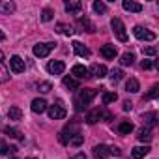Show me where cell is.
<instances>
[{
  "label": "cell",
  "instance_id": "cell-32",
  "mask_svg": "<svg viewBox=\"0 0 159 159\" xmlns=\"http://www.w3.org/2000/svg\"><path fill=\"white\" fill-rule=\"evenodd\" d=\"M124 79V71L122 69H112L111 71V81L112 83H118V81H122Z\"/></svg>",
  "mask_w": 159,
  "mask_h": 159
},
{
  "label": "cell",
  "instance_id": "cell-28",
  "mask_svg": "<svg viewBox=\"0 0 159 159\" xmlns=\"http://www.w3.org/2000/svg\"><path fill=\"white\" fill-rule=\"evenodd\" d=\"M56 30H58L60 34H64V36H71V34H73V28L67 26V25H64V23H58V25H56Z\"/></svg>",
  "mask_w": 159,
  "mask_h": 159
},
{
  "label": "cell",
  "instance_id": "cell-17",
  "mask_svg": "<svg viewBox=\"0 0 159 159\" xmlns=\"http://www.w3.org/2000/svg\"><path fill=\"white\" fill-rule=\"evenodd\" d=\"M71 73L75 75V79H84V77H88V69H86L84 66H81V64H77V66H73Z\"/></svg>",
  "mask_w": 159,
  "mask_h": 159
},
{
  "label": "cell",
  "instance_id": "cell-18",
  "mask_svg": "<svg viewBox=\"0 0 159 159\" xmlns=\"http://www.w3.org/2000/svg\"><path fill=\"white\" fill-rule=\"evenodd\" d=\"M148 153H150V146H137V148H133V152H131L133 159H140V157H144V155H148Z\"/></svg>",
  "mask_w": 159,
  "mask_h": 159
},
{
  "label": "cell",
  "instance_id": "cell-19",
  "mask_svg": "<svg viewBox=\"0 0 159 159\" xmlns=\"http://www.w3.org/2000/svg\"><path fill=\"white\" fill-rule=\"evenodd\" d=\"M13 11H15V4L13 2H10V0H2V2H0V13L10 15Z\"/></svg>",
  "mask_w": 159,
  "mask_h": 159
},
{
  "label": "cell",
  "instance_id": "cell-36",
  "mask_svg": "<svg viewBox=\"0 0 159 159\" xmlns=\"http://www.w3.org/2000/svg\"><path fill=\"white\" fill-rule=\"evenodd\" d=\"M140 67H142V69H153V67H155V62H153V60H142Z\"/></svg>",
  "mask_w": 159,
  "mask_h": 159
},
{
  "label": "cell",
  "instance_id": "cell-45",
  "mask_svg": "<svg viewBox=\"0 0 159 159\" xmlns=\"http://www.w3.org/2000/svg\"><path fill=\"white\" fill-rule=\"evenodd\" d=\"M11 159H17V157H11Z\"/></svg>",
  "mask_w": 159,
  "mask_h": 159
},
{
  "label": "cell",
  "instance_id": "cell-1",
  "mask_svg": "<svg viewBox=\"0 0 159 159\" xmlns=\"http://www.w3.org/2000/svg\"><path fill=\"white\" fill-rule=\"evenodd\" d=\"M96 96H98V90H94V88H84V90H81V92L77 94V98H75V109H77L79 112L84 111Z\"/></svg>",
  "mask_w": 159,
  "mask_h": 159
},
{
  "label": "cell",
  "instance_id": "cell-35",
  "mask_svg": "<svg viewBox=\"0 0 159 159\" xmlns=\"http://www.w3.org/2000/svg\"><path fill=\"white\" fill-rule=\"evenodd\" d=\"M81 25H83V28L86 26V32H96V26H94L86 17H84V19H81Z\"/></svg>",
  "mask_w": 159,
  "mask_h": 159
},
{
  "label": "cell",
  "instance_id": "cell-14",
  "mask_svg": "<svg viewBox=\"0 0 159 159\" xmlns=\"http://www.w3.org/2000/svg\"><path fill=\"white\" fill-rule=\"evenodd\" d=\"M88 73H92V75L98 77V79H103V77H107V67H105V66H99V64H94V66L88 69Z\"/></svg>",
  "mask_w": 159,
  "mask_h": 159
},
{
  "label": "cell",
  "instance_id": "cell-10",
  "mask_svg": "<svg viewBox=\"0 0 159 159\" xmlns=\"http://www.w3.org/2000/svg\"><path fill=\"white\" fill-rule=\"evenodd\" d=\"M6 81H10V69H8V66H6V56H4V52L0 51V83H6Z\"/></svg>",
  "mask_w": 159,
  "mask_h": 159
},
{
  "label": "cell",
  "instance_id": "cell-12",
  "mask_svg": "<svg viewBox=\"0 0 159 159\" xmlns=\"http://www.w3.org/2000/svg\"><path fill=\"white\" fill-rule=\"evenodd\" d=\"M73 51L79 54V56H83V58H88L90 56V49L86 45H83L81 41H73Z\"/></svg>",
  "mask_w": 159,
  "mask_h": 159
},
{
  "label": "cell",
  "instance_id": "cell-38",
  "mask_svg": "<svg viewBox=\"0 0 159 159\" xmlns=\"http://www.w3.org/2000/svg\"><path fill=\"white\" fill-rule=\"evenodd\" d=\"M6 153H10V146L4 140H0V155H6Z\"/></svg>",
  "mask_w": 159,
  "mask_h": 159
},
{
  "label": "cell",
  "instance_id": "cell-2",
  "mask_svg": "<svg viewBox=\"0 0 159 159\" xmlns=\"http://www.w3.org/2000/svg\"><path fill=\"white\" fill-rule=\"evenodd\" d=\"M111 26H112V30H114L116 38H118L122 43H125V41H127V32H125V26H124V23H122L118 17H114V19L111 21Z\"/></svg>",
  "mask_w": 159,
  "mask_h": 159
},
{
  "label": "cell",
  "instance_id": "cell-33",
  "mask_svg": "<svg viewBox=\"0 0 159 159\" xmlns=\"http://www.w3.org/2000/svg\"><path fill=\"white\" fill-rule=\"evenodd\" d=\"M157 94H159V86L155 84V86H152V88H150V92H148L142 99H146V101H148V99H153V98H157Z\"/></svg>",
  "mask_w": 159,
  "mask_h": 159
},
{
  "label": "cell",
  "instance_id": "cell-13",
  "mask_svg": "<svg viewBox=\"0 0 159 159\" xmlns=\"http://www.w3.org/2000/svg\"><path fill=\"white\" fill-rule=\"evenodd\" d=\"M122 6H124L125 11H133V13H140L142 11V6L139 2H133V0H124Z\"/></svg>",
  "mask_w": 159,
  "mask_h": 159
},
{
  "label": "cell",
  "instance_id": "cell-23",
  "mask_svg": "<svg viewBox=\"0 0 159 159\" xmlns=\"http://www.w3.org/2000/svg\"><path fill=\"white\" fill-rule=\"evenodd\" d=\"M94 153H96V157H99V159H105V157L109 155V146H105V144H99V146H96V148H94Z\"/></svg>",
  "mask_w": 159,
  "mask_h": 159
},
{
  "label": "cell",
  "instance_id": "cell-22",
  "mask_svg": "<svg viewBox=\"0 0 159 159\" xmlns=\"http://www.w3.org/2000/svg\"><path fill=\"white\" fill-rule=\"evenodd\" d=\"M125 90L127 92H131V94H137L139 90H140V84H139V81H137V79H129V81L125 83Z\"/></svg>",
  "mask_w": 159,
  "mask_h": 159
},
{
  "label": "cell",
  "instance_id": "cell-43",
  "mask_svg": "<svg viewBox=\"0 0 159 159\" xmlns=\"http://www.w3.org/2000/svg\"><path fill=\"white\" fill-rule=\"evenodd\" d=\"M4 38H6V36H4V32H2V30H0V39H4Z\"/></svg>",
  "mask_w": 159,
  "mask_h": 159
},
{
  "label": "cell",
  "instance_id": "cell-21",
  "mask_svg": "<svg viewBox=\"0 0 159 159\" xmlns=\"http://www.w3.org/2000/svg\"><path fill=\"white\" fill-rule=\"evenodd\" d=\"M137 139H139L140 142H150V140H152V129H148V127H142V129H139V135H137Z\"/></svg>",
  "mask_w": 159,
  "mask_h": 159
},
{
  "label": "cell",
  "instance_id": "cell-11",
  "mask_svg": "<svg viewBox=\"0 0 159 159\" xmlns=\"http://www.w3.org/2000/svg\"><path fill=\"white\" fill-rule=\"evenodd\" d=\"M99 52H101V56H103V58H107V60H114V58H116V54H118L116 47H114V45H111V43L103 45Z\"/></svg>",
  "mask_w": 159,
  "mask_h": 159
},
{
  "label": "cell",
  "instance_id": "cell-3",
  "mask_svg": "<svg viewBox=\"0 0 159 159\" xmlns=\"http://www.w3.org/2000/svg\"><path fill=\"white\" fill-rule=\"evenodd\" d=\"M101 118H105V120H111V118H112V114H111V112H107V111H103V109H94L92 112H88V116H86V122L92 125V124H98Z\"/></svg>",
  "mask_w": 159,
  "mask_h": 159
},
{
  "label": "cell",
  "instance_id": "cell-29",
  "mask_svg": "<svg viewBox=\"0 0 159 159\" xmlns=\"http://www.w3.org/2000/svg\"><path fill=\"white\" fill-rule=\"evenodd\" d=\"M133 62H135V56H133L131 52H124L122 58H120V64H122V66H131Z\"/></svg>",
  "mask_w": 159,
  "mask_h": 159
},
{
  "label": "cell",
  "instance_id": "cell-25",
  "mask_svg": "<svg viewBox=\"0 0 159 159\" xmlns=\"http://www.w3.org/2000/svg\"><path fill=\"white\" fill-rule=\"evenodd\" d=\"M64 86L69 88V90H77L79 88V81L73 77H64Z\"/></svg>",
  "mask_w": 159,
  "mask_h": 159
},
{
  "label": "cell",
  "instance_id": "cell-15",
  "mask_svg": "<svg viewBox=\"0 0 159 159\" xmlns=\"http://www.w3.org/2000/svg\"><path fill=\"white\" fill-rule=\"evenodd\" d=\"M45 111H47V101H45V99H34V101H32V112L41 114V112H45Z\"/></svg>",
  "mask_w": 159,
  "mask_h": 159
},
{
  "label": "cell",
  "instance_id": "cell-26",
  "mask_svg": "<svg viewBox=\"0 0 159 159\" xmlns=\"http://www.w3.org/2000/svg\"><path fill=\"white\" fill-rule=\"evenodd\" d=\"M83 142H84V135H81V133L73 135V137L67 140V144H69V146H81Z\"/></svg>",
  "mask_w": 159,
  "mask_h": 159
},
{
  "label": "cell",
  "instance_id": "cell-40",
  "mask_svg": "<svg viewBox=\"0 0 159 159\" xmlns=\"http://www.w3.org/2000/svg\"><path fill=\"white\" fill-rule=\"evenodd\" d=\"M109 155H120V150L116 146H112V148H109Z\"/></svg>",
  "mask_w": 159,
  "mask_h": 159
},
{
  "label": "cell",
  "instance_id": "cell-41",
  "mask_svg": "<svg viewBox=\"0 0 159 159\" xmlns=\"http://www.w3.org/2000/svg\"><path fill=\"white\" fill-rule=\"evenodd\" d=\"M133 109V103L131 101H124V111H131Z\"/></svg>",
  "mask_w": 159,
  "mask_h": 159
},
{
  "label": "cell",
  "instance_id": "cell-16",
  "mask_svg": "<svg viewBox=\"0 0 159 159\" xmlns=\"http://www.w3.org/2000/svg\"><path fill=\"white\" fill-rule=\"evenodd\" d=\"M142 120H144V124H146L148 129H152V127L157 125V114H155V112H146V114H142Z\"/></svg>",
  "mask_w": 159,
  "mask_h": 159
},
{
  "label": "cell",
  "instance_id": "cell-6",
  "mask_svg": "<svg viewBox=\"0 0 159 159\" xmlns=\"http://www.w3.org/2000/svg\"><path fill=\"white\" fill-rule=\"evenodd\" d=\"M54 45L56 43H38V45H34V54L38 56V58H45V56H49L51 54V51L54 49Z\"/></svg>",
  "mask_w": 159,
  "mask_h": 159
},
{
  "label": "cell",
  "instance_id": "cell-7",
  "mask_svg": "<svg viewBox=\"0 0 159 159\" xmlns=\"http://www.w3.org/2000/svg\"><path fill=\"white\" fill-rule=\"evenodd\" d=\"M10 67H11V71L13 73H23L25 71V67H26V64H25V60L21 58V56H11L10 58Z\"/></svg>",
  "mask_w": 159,
  "mask_h": 159
},
{
  "label": "cell",
  "instance_id": "cell-9",
  "mask_svg": "<svg viewBox=\"0 0 159 159\" xmlns=\"http://www.w3.org/2000/svg\"><path fill=\"white\" fill-rule=\"evenodd\" d=\"M64 6H66V11L69 15H81V11H83V4L79 2V0H69Z\"/></svg>",
  "mask_w": 159,
  "mask_h": 159
},
{
  "label": "cell",
  "instance_id": "cell-42",
  "mask_svg": "<svg viewBox=\"0 0 159 159\" xmlns=\"http://www.w3.org/2000/svg\"><path fill=\"white\" fill-rule=\"evenodd\" d=\"M73 159H86V155H84V153H77Z\"/></svg>",
  "mask_w": 159,
  "mask_h": 159
},
{
  "label": "cell",
  "instance_id": "cell-34",
  "mask_svg": "<svg viewBox=\"0 0 159 159\" xmlns=\"http://www.w3.org/2000/svg\"><path fill=\"white\" fill-rule=\"evenodd\" d=\"M52 15H54V13H52V10H51V8H45V10L41 11V21L49 23V21L52 19Z\"/></svg>",
  "mask_w": 159,
  "mask_h": 159
},
{
  "label": "cell",
  "instance_id": "cell-44",
  "mask_svg": "<svg viewBox=\"0 0 159 159\" xmlns=\"http://www.w3.org/2000/svg\"><path fill=\"white\" fill-rule=\"evenodd\" d=\"M28 159H36V157H28Z\"/></svg>",
  "mask_w": 159,
  "mask_h": 159
},
{
  "label": "cell",
  "instance_id": "cell-37",
  "mask_svg": "<svg viewBox=\"0 0 159 159\" xmlns=\"http://www.w3.org/2000/svg\"><path fill=\"white\" fill-rule=\"evenodd\" d=\"M39 92H43V94H47V92H51L52 90V86H51V83H39Z\"/></svg>",
  "mask_w": 159,
  "mask_h": 159
},
{
  "label": "cell",
  "instance_id": "cell-20",
  "mask_svg": "<svg viewBox=\"0 0 159 159\" xmlns=\"http://www.w3.org/2000/svg\"><path fill=\"white\" fill-rule=\"evenodd\" d=\"M131 131H133V124H131L129 120H124V122L118 124V133H122V135H129Z\"/></svg>",
  "mask_w": 159,
  "mask_h": 159
},
{
  "label": "cell",
  "instance_id": "cell-39",
  "mask_svg": "<svg viewBox=\"0 0 159 159\" xmlns=\"http://www.w3.org/2000/svg\"><path fill=\"white\" fill-rule=\"evenodd\" d=\"M155 52H157L155 47H146L144 49V54H148V56H155Z\"/></svg>",
  "mask_w": 159,
  "mask_h": 159
},
{
  "label": "cell",
  "instance_id": "cell-8",
  "mask_svg": "<svg viewBox=\"0 0 159 159\" xmlns=\"http://www.w3.org/2000/svg\"><path fill=\"white\" fill-rule=\"evenodd\" d=\"M64 69H66V64L62 60H51L47 64V71L51 75H60V73H64Z\"/></svg>",
  "mask_w": 159,
  "mask_h": 159
},
{
  "label": "cell",
  "instance_id": "cell-24",
  "mask_svg": "<svg viewBox=\"0 0 159 159\" xmlns=\"http://www.w3.org/2000/svg\"><path fill=\"white\" fill-rule=\"evenodd\" d=\"M8 118H10V120H21V118H23V111H21L19 107H10Z\"/></svg>",
  "mask_w": 159,
  "mask_h": 159
},
{
  "label": "cell",
  "instance_id": "cell-30",
  "mask_svg": "<svg viewBox=\"0 0 159 159\" xmlns=\"http://www.w3.org/2000/svg\"><path fill=\"white\" fill-rule=\"evenodd\" d=\"M92 8H94V11H96V13H107V4H105V2H101V0L94 2V4H92Z\"/></svg>",
  "mask_w": 159,
  "mask_h": 159
},
{
  "label": "cell",
  "instance_id": "cell-31",
  "mask_svg": "<svg viewBox=\"0 0 159 159\" xmlns=\"http://www.w3.org/2000/svg\"><path fill=\"white\" fill-rule=\"evenodd\" d=\"M118 99V96L114 92H105L103 94V105H109V103H114Z\"/></svg>",
  "mask_w": 159,
  "mask_h": 159
},
{
  "label": "cell",
  "instance_id": "cell-5",
  "mask_svg": "<svg viewBox=\"0 0 159 159\" xmlns=\"http://www.w3.org/2000/svg\"><path fill=\"white\" fill-rule=\"evenodd\" d=\"M66 114H67V111L62 105V101H56V105H51L49 107V116L52 120H62V118H66Z\"/></svg>",
  "mask_w": 159,
  "mask_h": 159
},
{
  "label": "cell",
  "instance_id": "cell-4",
  "mask_svg": "<svg viewBox=\"0 0 159 159\" xmlns=\"http://www.w3.org/2000/svg\"><path fill=\"white\" fill-rule=\"evenodd\" d=\"M133 36H135L137 39H142V41H153V39H155V34H153L152 30L144 28V26H135V28H133Z\"/></svg>",
  "mask_w": 159,
  "mask_h": 159
},
{
  "label": "cell",
  "instance_id": "cell-27",
  "mask_svg": "<svg viewBox=\"0 0 159 159\" xmlns=\"http://www.w3.org/2000/svg\"><path fill=\"white\" fill-rule=\"evenodd\" d=\"M4 135H10V137H13V139H19V140H23V135H21V131H17L15 127H4Z\"/></svg>",
  "mask_w": 159,
  "mask_h": 159
}]
</instances>
